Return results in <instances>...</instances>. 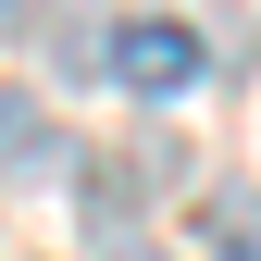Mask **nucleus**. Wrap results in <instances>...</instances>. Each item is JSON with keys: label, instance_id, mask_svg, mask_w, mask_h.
Masks as SVG:
<instances>
[{"label": "nucleus", "instance_id": "nucleus-1", "mask_svg": "<svg viewBox=\"0 0 261 261\" xmlns=\"http://www.w3.org/2000/svg\"><path fill=\"white\" fill-rule=\"evenodd\" d=\"M112 75L137 87V100H187V87H199V25H174V13L112 25Z\"/></svg>", "mask_w": 261, "mask_h": 261}, {"label": "nucleus", "instance_id": "nucleus-2", "mask_svg": "<svg viewBox=\"0 0 261 261\" xmlns=\"http://www.w3.org/2000/svg\"><path fill=\"white\" fill-rule=\"evenodd\" d=\"M124 212H137V162H124V149H100V162H87V224L112 237Z\"/></svg>", "mask_w": 261, "mask_h": 261}, {"label": "nucleus", "instance_id": "nucleus-3", "mask_svg": "<svg viewBox=\"0 0 261 261\" xmlns=\"http://www.w3.org/2000/svg\"><path fill=\"white\" fill-rule=\"evenodd\" d=\"M212 249H224V261H261V212H237V199H212Z\"/></svg>", "mask_w": 261, "mask_h": 261}, {"label": "nucleus", "instance_id": "nucleus-4", "mask_svg": "<svg viewBox=\"0 0 261 261\" xmlns=\"http://www.w3.org/2000/svg\"><path fill=\"white\" fill-rule=\"evenodd\" d=\"M25 149H38V112H25V100H0V162H25Z\"/></svg>", "mask_w": 261, "mask_h": 261}, {"label": "nucleus", "instance_id": "nucleus-5", "mask_svg": "<svg viewBox=\"0 0 261 261\" xmlns=\"http://www.w3.org/2000/svg\"><path fill=\"white\" fill-rule=\"evenodd\" d=\"M25 25H50V0H0V38H25Z\"/></svg>", "mask_w": 261, "mask_h": 261}, {"label": "nucleus", "instance_id": "nucleus-6", "mask_svg": "<svg viewBox=\"0 0 261 261\" xmlns=\"http://www.w3.org/2000/svg\"><path fill=\"white\" fill-rule=\"evenodd\" d=\"M124 261H137V249H124ZM149 261H162V249H149Z\"/></svg>", "mask_w": 261, "mask_h": 261}]
</instances>
